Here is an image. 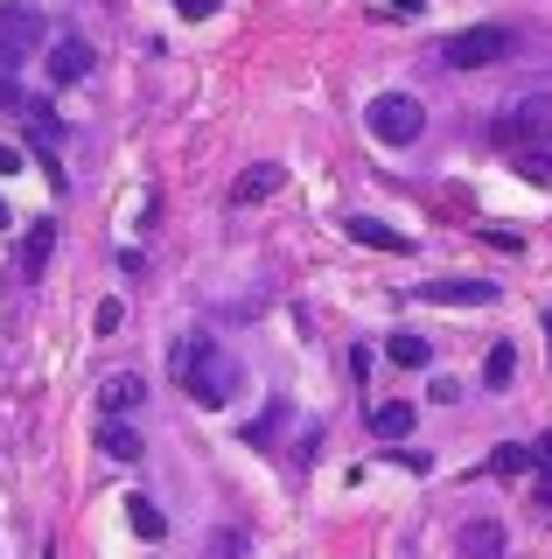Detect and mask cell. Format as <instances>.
Returning a JSON list of instances; mask_svg holds the SVG:
<instances>
[{
	"label": "cell",
	"instance_id": "obj_23",
	"mask_svg": "<svg viewBox=\"0 0 552 559\" xmlns=\"http://www.w3.org/2000/svg\"><path fill=\"white\" fill-rule=\"evenodd\" d=\"M0 175H22V147H0Z\"/></svg>",
	"mask_w": 552,
	"mask_h": 559
},
{
	"label": "cell",
	"instance_id": "obj_24",
	"mask_svg": "<svg viewBox=\"0 0 552 559\" xmlns=\"http://www.w3.org/2000/svg\"><path fill=\"white\" fill-rule=\"evenodd\" d=\"M8 224H14V217H8V203H0V231H8Z\"/></svg>",
	"mask_w": 552,
	"mask_h": 559
},
{
	"label": "cell",
	"instance_id": "obj_6",
	"mask_svg": "<svg viewBox=\"0 0 552 559\" xmlns=\"http://www.w3.org/2000/svg\"><path fill=\"white\" fill-rule=\"evenodd\" d=\"M43 70H49V84H84L92 78V43H84V35H57Z\"/></svg>",
	"mask_w": 552,
	"mask_h": 559
},
{
	"label": "cell",
	"instance_id": "obj_22",
	"mask_svg": "<svg viewBox=\"0 0 552 559\" xmlns=\"http://www.w3.org/2000/svg\"><path fill=\"white\" fill-rule=\"evenodd\" d=\"M119 322H127V308H119V301H98V329H106V336H112Z\"/></svg>",
	"mask_w": 552,
	"mask_h": 559
},
{
	"label": "cell",
	"instance_id": "obj_19",
	"mask_svg": "<svg viewBox=\"0 0 552 559\" xmlns=\"http://www.w3.org/2000/svg\"><path fill=\"white\" fill-rule=\"evenodd\" d=\"M377 14H392V22H420V14H427V0H385Z\"/></svg>",
	"mask_w": 552,
	"mask_h": 559
},
{
	"label": "cell",
	"instance_id": "obj_7",
	"mask_svg": "<svg viewBox=\"0 0 552 559\" xmlns=\"http://www.w3.org/2000/svg\"><path fill=\"white\" fill-rule=\"evenodd\" d=\"M420 301L427 308H490L496 287L490 280H434V287H420Z\"/></svg>",
	"mask_w": 552,
	"mask_h": 559
},
{
	"label": "cell",
	"instance_id": "obj_11",
	"mask_svg": "<svg viewBox=\"0 0 552 559\" xmlns=\"http://www.w3.org/2000/svg\"><path fill=\"white\" fill-rule=\"evenodd\" d=\"M273 189H280V168H273V162H259V168H245V175L231 182V203H266Z\"/></svg>",
	"mask_w": 552,
	"mask_h": 559
},
{
	"label": "cell",
	"instance_id": "obj_5",
	"mask_svg": "<svg viewBox=\"0 0 552 559\" xmlns=\"http://www.w3.org/2000/svg\"><path fill=\"white\" fill-rule=\"evenodd\" d=\"M49 43V22L36 8H0V57H28Z\"/></svg>",
	"mask_w": 552,
	"mask_h": 559
},
{
	"label": "cell",
	"instance_id": "obj_12",
	"mask_svg": "<svg viewBox=\"0 0 552 559\" xmlns=\"http://www.w3.org/2000/svg\"><path fill=\"white\" fill-rule=\"evenodd\" d=\"M98 448H106L112 462H141V433H133L127 419H106V427H98Z\"/></svg>",
	"mask_w": 552,
	"mask_h": 559
},
{
	"label": "cell",
	"instance_id": "obj_2",
	"mask_svg": "<svg viewBox=\"0 0 552 559\" xmlns=\"http://www.w3.org/2000/svg\"><path fill=\"white\" fill-rule=\"evenodd\" d=\"M168 378H176L196 406H224V399L238 392V357L211 336H182L168 349Z\"/></svg>",
	"mask_w": 552,
	"mask_h": 559
},
{
	"label": "cell",
	"instance_id": "obj_14",
	"mask_svg": "<svg viewBox=\"0 0 552 559\" xmlns=\"http://www.w3.org/2000/svg\"><path fill=\"white\" fill-rule=\"evenodd\" d=\"M385 349H392V364H406V371H427V364H434V349H427V336H412V329H399V336H392Z\"/></svg>",
	"mask_w": 552,
	"mask_h": 559
},
{
	"label": "cell",
	"instance_id": "obj_10",
	"mask_svg": "<svg viewBox=\"0 0 552 559\" xmlns=\"http://www.w3.org/2000/svg\"><path fill=\"white\" fill-rule=\"evenodd\" d=\"M343 231H350L357 245H371V252H412V238H406V231H392L385 217H350Z\"/></svg>",
	"mask_w": 552,
	"mask_h": 559
},
{
	"label": "cell",
	"instance_id": "obj_8",
	"mask_svg": "<svg viewBox=\"0 0 552 559\" xmlns=\"http://www.w3.org/2000/svg\"><path fill=\"white\" fill-rule=\"evenodd\" d=\"M141 399H147V378L141 371H112L106 384H98V406H106V419H127Z\"/></svg>",
	"mask_w": 552,
	"mask_h": 559
},
{
	"label": "cell",
	"instance_id": "obj_3",
	"mask_svg": "<svg viewBox=\"0 0 552 559\" xmlns=\"http://www.w3.org/2000/svg\"><path fill=\"white\" fill-rule=\"evenodd\" d=\"M371 133L385 140V147H412V140L427 133V105L412 98V92H385V98H371Z\"/></svg>",
	"mask_w": 552,
	"mask_h": 559
},
{
	"label": "cell",
	"instance_id": "obj_4",
	"mask_svg": "<svg viewBox=\"0 0 552 559\" xmlns=\"http://www.w3.org/2000/svg\"><path fill=\"white\" fill-rule=\"evenodd\" d=\"M511 57V28H461V35H447L441 43V63L447 70H490V63H504Z\"/></svg>",
	"mask_w": 552,
	"mask_h": 559
},
{
	"label": "cell",
	"instance_id": "obj_16",
	"mask_svg": "<svg viewBox=\"0 0 552 559\" xmlns=\"http://www.w3.org/2000/svg\"><path fill=\"white\" fill-rule=\"evenodd\" d=\"M511 378H517V349H511V343H496L490 357H482V384H496V392H504Z\"/></svg>",
	"mask_w": 552,
	"mask_h": 559
},
{
	"label": "cell",
	"instance_id": "obj_20",
	"mask_svg": "<svg viewBox=\"0 0 552 559\" xmlns=\"http://www.w3.org/2000/svg\"><path fill=\"white\" fill-rule=\"evenodd\" d=\"M176 8H182V14H189V22H211V14H217V8H224V0H176Z\"/></svg>",
	"mask_w": 552,
	"mask_h": 559
},
{
	"label": "cell",
	"instance_id": "obj_17",
	"mask_svg": "<svg viewBox=\"0 0 552 559\" xmlns=\"http://www.w3.org/2000/svg\"><path fill=\"white\" fill-rule=\"evenodd\" d=\"M531 462H539V448H517V441H504V448L490 454V468H496V476H525Z\"/></svg>",
	"mask_w": 552,
	"mask_h": 559
},
{
	"label": "cell",
	"instance_id": "obj_15",
	"mask_svg": "<svg viewBox=\"0 0 552 559\" xmlns=\"http://www.w3.org/2000/svg\"><path fill=\"white\" fill-rule=\"evenodd\" d=\"M371 427L385 433V441H406V433H412V406H406V399H392V406H371Z\"/></svg>",
	"mask_w": 552,
	"mask_h": 559
},
{
	"label": "cell",
	"instance_id": "obj_1",
	"mask_svg": "<svg viewBox=\"0 0 552 559\" xmlns=\"http://www.w3.org/2000/svg\"><path fill=\"white\" fill-rule=\"evenodd\" d=\"M496 147L517 162L525 182H552V92H531L511 112H496Z\"/></svg>",
	"mask_w": 552,
	"mask_h": 559
},
{
	"label": "cell",
	"instance_id": "obj_13",
	"mask_svg": "<svg viewBox=\"0 0 552 559\" xmlns=\"http://www.w3.org/2000/svg\"><path fill=\"white\" fill-rule=\"evenodd\" d=\"M49 245H57V224H28V238H22V273L36 280L43 273V259H49Z\"/></svg>",
	"mask_w": 552,
	"mask_h": 559
},
{
	"label": "cell",
	"instance_id": "obj_25",
	"mask_svg": "<svg viewBox=\"0 0 552 559\" xmlns=\"http://www.w3.org/2000/svg\"><path fill=\"white\" fill-rule=\"evenodd\" d=\"M545 329H552V314H545Z\"/></svg>",
	"mask_w": 552,
	"mask_h": 559
},
{
	"label": "cell",
	"instance_id": "obj_21",
	"mask_svg": "<svg viewBox=\"0 0 552 559\" xmlns=\"http://www.w3.org/2000/svg\"><path fill=\"white\" fill-rule=\"evenodd\" d=\"M238 552H245V538H238V532H231V538H224V532L211 538V559H238Z\"/></svg>",
	"mask_w": 552,
	"mask_h": 559
},
{
	"label": "cell",
	"instance_id": "obj_9",
	"mask_svg": "<svg viewBox=\"0 0 552 559\" xmlns=\"http://www.w3.org/2000/svg\"><path fill=\"white\" fill-rule=\"evenodd\" d=\"M455 546L469 552V559H504V546H511V538H504V524H496V518H469V524H461V538H455Z\"/></svg>",
	"mask_w": 552,
	"mask_h": 559
},
{
	"label": "cell",
	"instance_id": "obj_18",
	"mask_svg": "<svg viewBox=\"0 0 552 559\" xmlns=\"http://www.w3.org/2000/svg\"><path fill=\"white\" fill-rule=\"evenodd\" d=\"M127 518H133V532H141V538H161V532H168V518L154 511L147 497H127Z\"/></svg>",
	"mask_w": 552,
	"mask_h": 559
}]
</instances>
